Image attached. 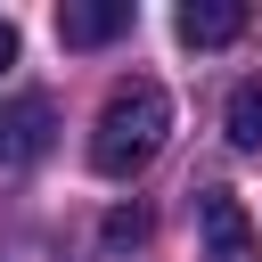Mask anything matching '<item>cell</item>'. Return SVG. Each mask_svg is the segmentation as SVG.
Segmentation results:
<instances>
[{
  "mask_svg": "<svg viewBox=\"0 0 262 262\" xmlns=\"http://www.w3.org/2000/svg\"><path fill=\"white\" fill-rule=\"evenodd\" d=\"M164 131H172V98H164V82L131 74V82L106 90V106H98V123H90V164H98L106 180H131V172L156 164Z\"/></svg>",
  "mask_w": 262,
  "mask_h": 262,
  "instance_id": "1",
  "label": "cell"
},
{
  "mask_svg": "<svg viewBox=\"0 0 262 262\" xmlns=\"http://www.w3.org/2000/svg\"><path fill=\"white\" fill-rule=\"evenodd\" d=\"M57 139V98L49 90H16L0 98V172H33Z\"/></svg>",
  "mask_w": 262,
  "mask_h": 262,
  "instance_id": "2",
  "label": "cell"
},
{
  "mask_svg": "<svg viewBox=\"0 0 262 262\" xmlns=\"http://www.w3.org/2000/svg\"><path fill=\"white\" fill-rule=\"evenodd\" d=\"M196 229H205V262H262V237H254V221L229 188L196 196Z\"/></svg>",
  "mask_w": 262,
  "mask_h": 262,
  "instance_id": "3",
  "label": "cell"
},
{
  "mask_svg": "<svg viewBox=\"0 0 262 262\" xmlns=\"http://www.w3.org/2000/svg\"><path fill=\"white\" fill-rule=\"evenodd\" d=\"M131 33V0H66L57 8V41L66 49H106Z\"/></svg>",
  "mask_w": 262,
  "mask_h": 262,
  "instance_id": "4",
  "label": "cell"
},
{
  "mask_svg": "<svg viewBox=\"0 0 262 262\" xmlns=\"http://www.w3.org/2000/svg\"><path fill=\"white\" fill-rule=\"evenodd\" d=\"M172 33H180L188 49H221V41H237V33H246V0H180Z\"/></svg>",
  "mask_w": 262,
  "mask_h": 262,
  "instance_id": "5",
  "label": "cell"
},
{
  "mask_svg": "<svg viewBox=\"0 0 262 262\" xmlns=\"http://www.w3.org/2000/svg\"><path fill=\"white\" fill-rule=\"evenodd\" d=\"M229 147L262 156V74H246V82L229 90Z\"/></svg>",
  "mask_w": 262,
  "mask_h": 262,
  "instance_id": "6",
  "label": "cell"
},
{
  "mask_svg": "<svg viewBox=\"0 0 262 262\" xmlns=\"http://www.w3.org/2000/svg\"><path fill=\"white\" fill-rule=\"evenodd\" d=\"M98 237H106V254H131V246H139V237H147V213H139V205H115V213H106V229H98Z\"/></svg>",
  "mask_w": 262,
  "mask_h": 262,
  "instance_id": "7",
  "label": "cell"
},
{
  "mask_svg": "<svg viewBox=\"0 0 262 262\" xmlns=\"http://www.w3.org/2000/svg\"><path fill=\"white\" fill-rule=\"evenodd\" d=\"M8 66H16V25L0 16V74H8Z\"/></svg>",
  "mask_w": 262,
  "mask_h": 262,
  "instance_id": "8",
  "label": "cell"
}]
</instances>
